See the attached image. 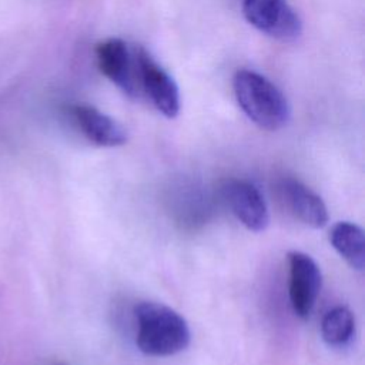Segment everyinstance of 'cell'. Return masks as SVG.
<instances>
[{
  "mask_svg": "<svg viewBox=\"0 0 365 365\" xmlns=\"http://www.w3.org/2000/svg\"><path fill=\"white\" fill-rule=\"evenodd\" d=\"M51 365H66V364H61V362H56V364H51Z\"/></svg>",
  "mask_w": 365,
  "mask_h": 365,
  "instance_id": "cell-12",
  "label": "cell"
},
{
  "mask_svg": "<svg viewBox=\"0 0 365 365\" xmlns=\"http://www.w3.org/2000/svg\"><path fill=\"white\" fill-rule=\"evenodd\" d=\"M134 54L140 93L143 90L150 103L164 117H177L180 113V93L173 77L150 56L145 48L135 47Z\"/></svg>",
  "mask_w": 365,
  "mask_h": 365,
  "instance_id": "cell-4",
  "label": "cell"
},
{
  "mask_svg": "<svg viewBox=\"0 0 365 365\" xmlns=\"http://www.w3.org/2000/svg\"><path fill=\"white\" fill-rule=\"evenodd\" d=\"M281 191L291 212L311 228H322L328 222V210L324 200L298 180L288 178Z\"/></svg>",
  "mask_w": 365,
  "mask_h": 365,
  "instance_id": "cell-9",
  "label": "cell"
},
{
  "mask_svg": "<svg viewBox=\"0 0 365 365\" xmlns=\"http://www.w3.org/2000/svg\"><path fill=\"white\" fill-rule=\"evenodd\" d=\"M137 321L135 344L148 356H171L184 351L191 341L190 327L175 309L144 301L134 308Z\"/></svg>",
  "mask_w": 365,
  "mask_h": 365,
  "instance_id": "cell-1",
  "label": "cell"
},
{
  "mask_svg": "<svg viewBox=\"0 0 365 365\" xmlns=\"http://www.w3.org/2000/svg\"><path fill=\"white\" fill-rule=\"evenodd\" d=\"M241 9L251 26L272 38L294 41L302 33V21L287 0H242Z\"/></svg>",
  "mask_w": 365,
  "mask_h": 365,
  "instance_id": "cell-3",
  "label": "cell"
},
{
  "mask_svg": "<svg viewBox=\"0 0 365 365\" xmlns=\"http://www.w3.org/2000/svg\"><path fill=\"white\" fill-rule=\"evenodd\" d=\"M329 242L345 262L358 271L365 267V234L364 230L351 221H339L329 230Z\"/></svg>",
  "mask_w": 365,
  "mask_h": 365,
  "instance_id": "cell-10",
  "label": "cell"
},
{
  "mask_svg": "<svg viewBox=\"0 0 365 365\" xmlns=\"http://www.w3.org/2000/svg\"><path fill=\"white\" fill-rule=\"evenodd\" d=\"M96 60L98 70L124 94L140 96L135 54L124 40L111 37L100 41L96 46Z\"/></svg>",
  "mask_w": 365,
  "mask_h": 365,
  "instance_id": "cell-5",
  "label": "cell"
},
{
  "mask_svg": "<svg viewBox=\"0 0 365 365\" xmlns=\"http://www.w3.org/2000/svg\"><path fill=\"white\" fill-rule=\"evenodd\" d=\"M71 115L86 138L100 147H118L127 141V130L93 106L76 104Z\"/></svg>",
  "mask_w": 365,
  "mask_h": 365,
  "instance_id": "cell-8",
  "label": "cell"
},
{
  "mask_svg": "<svg viewBox=\"0 0 365 365\" xmlns=\"http://www.w3.org/2000/svg\"><path fill=\"white\" fill-rule=\"evenodd\" d=\"M221 195L231 212L245 228L261 232L268 227L269 212L267 202L252 182L228 180L221 188Z\"/></svg>",
  "mask_w": 365,
  "mask_h": 365,
  "instance_id": "cell-7",
  "label": "cell"
},
{
  "mask_svg": "<svg viewBox=\"0 0 365 365\" xmlns=\"http://www.w3.org/2000/svg\"><path fill=\"white\" fill-rule=\"evenodd\" d=\"M321 335L332 348L346 346L355 336V318L351 309L344 305L329 309L321 321Z\"/></svg>",
  "mask_w": 365,
  "mask_h": 365,
  "instance_id": "cell-11",
  "label": "cell"
},
{
  "mask_svg": "<svg viewBox=\"0 0 365 365\" xmlns=\"http://www.w3.org/2000/svg\"><path fill=\"white\" fill-rule=\"evenodd\" d=\"M289 301L297 317L309 318L321 292L322 274L318 264L305 252H288Z\"/></svg>",
  "mask_w": 365,
  "mask_h": 365,
  "instance_id": "cell-6",
  "label": "cell"
},
{
  "mask_svg": "<svg viewBox=\"0 0 365 365\" xmlns=\"http://www.w3.org/2000/svg\"><path fill=\"white\" fill-rule=\"evenodd\" d=\"M235 100L244 114L258 127L275 131L289 120V104L281 90L252 70H238L232 78Z\"/></svg>",
  "mask_w": 365,
  "mask_h": 365,
  "instance_id": "cell-2",
  "label": "cell"
}]
</instances>
